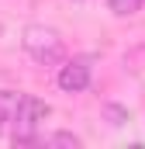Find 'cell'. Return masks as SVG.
Instances as JSON below:
<instances>
[{
	"instance_id": "cell-1",
	"label": "cell",
	"mask_w": 145,
	"mask_h": 149,
	"mask_svg": "<svg viewBox=\"0 0 145 149\" xmlns=\"http://www.w3.org/2000/svg\"><path fill=\"white\" fill-rule=\"evenodd\" d=\"M24 52L35 59L38 66H55L66 59V45H62V35L55 28H45V24H28L24 28V38H21Z\"/></svg>"
},
{
	"instance_id": "cell-2",
	"label": "cell",
	"mask_w": 145,
	"mask_h": 149,
	"mask_svg": "<svg viewBox=\"0 0 145 149\" xmlns=\"http://www.w3.org/2000/svg\"><path fill=\"white\" fill-rule=\"evenodd\" d=\"M48 118V104L31 94H21L17 111H14V146H31L38 142V125Z\"/></svg>"
},
{
	"instance_id": "cell-3",
	"label": "cell",
	"mask_w": 145,
	"mask_h": 149,
	"mask_svg": "<svg viewBox=\"0 0 145 149\" xmlns=\"http://www.w3.org/2000/svg\"><path fill=\"white\" fill-rule=\"evenodd\" d=\"M90 73H93V66H90V59H86V56L69 59V63L59 70V87H62L66 94H79V90H86V87H90Z\"/></svg>"
},
{
	"instance_id": "cell-4",
	"label": "cell",
	"mask_w": 145,
	"mask_h": 149,
	"mask_svg": "<svg viewBox=\"0 0 145 149\" xmlns=\"http://www.w3.org/2000/svg\"><path fill=\"white\" fill-rule=\"evenodd\" d=\"M142 3H145V0H107V7L117 14V17H131V14H138Z\"/></svg>"
},
{
	"instance_id": "cell-5",
	"label": "cell",
	"mask_w": 145,
	"mask_h": 149,
	"mask_svg": "<svg viewBox=\"0 0 145 149\" xmlns=\"http://www.w3.org/2000/svg\"><path fill=\"white\" fill-rule=\"evenodd\" d=\"M17 94H10V90H0V114H7V118H14V111H17Z\"/></svg>"
},
{
	"instance_id": "cell-6",
	"label": "cell",
	"mask_w": 145,
	"mask_h": 149,
	"mask_svg": "<svg viewBox=\"0 0 145 149\" xmlns=\"http://www.w3.org/2000/svg\"><path fill=\"white\" fill-rule=\"evenodd\" d=\"M48 146H69V149H76V146H79V139L69 135V132H55V135L48 139Z\"/></svg>"
},
{
	"instance_id": "cell-7",
	"label": "cell",
	"mask_w": 145,
	"mask_h": 149,
	"mask_svg": "<svg viewBox=\"0 0 145 149\" xmlns=\"http://www.w3.org/2000/svg\"><path fill=\"white\" fill-rule=\"evenodd\" d=\"M104 111H107L110 125H124V121H128V111H124V108H117V104H107Z\"/></svg>"
},
{
	"instance_id": "cell-8",
	"label": "cell",
	"mask_w": 145,
	"mask_h": 149,
	"mask_svg": "<svg viewBox=\"0 0 145 149\" xmlns=\"http://www.w3.org/2000/svg\"><path fill=\"white\" fill-rule=\"evenodd\" d=\"M3 121H10V118H7V114H0V132H3Z\"/></svg>"
}]
</instances>
